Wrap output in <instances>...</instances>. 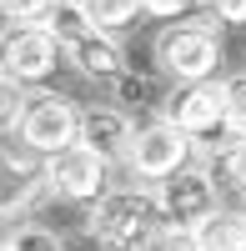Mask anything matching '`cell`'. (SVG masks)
Returning <instances> with one entry per match:
<instances>
[{"instance_id": "6da1fadb", "label": "cell", "mask_w": 246, "mask_h": 251, "mask_svg": "<svg viewBox=\"0 0 246 251\" xmlns=\"http://www.w3.org/2000/svg\"><path fill=\"white\" fill-rule=\"evenodd\" d=\"M156 226H166L161 221V206H156V191H141V186L106 191L86 216V231L111 251H136Z\"/></svg>"}, {"instance_id": "7a4b0ae2", "label": "cell", "mask_w": 246, "mask_h": 251, "mask_svg": "<svg viewBox=\"0 0 246 251\" xmlns=\"http://www.w3.org/2000/svg\"><path fill=\"white\" fill-rule=\"evenodd\" d=\"M10 136L35 156H55L80 141V106L55 91H30L10 121Z\"/></svg>"}, {"instance_id": "3957f363", "label": "cell", "mask_w": 246, "mask_h": 251, "mask_svg": "<svg viewBox=\"0 0 246 251\" xmlns=\"http://www.w3.org/2000/svg\"><path fill=\"white\" fill-rule=\"evenodd\" d=\"M156 60L176 86H196V80H211L221 66V35L206 20H176L156 35Z\"/></svg>"}, {"instance_id": "277c9868", "label": "cell", "mask_w": 246, "mask_h": 251, "mask_svg": "<svg viewBox=\"0 0 246 251\" xmlns=\"http://www.w3.org/2000/svg\"><path fill=\"white\" fill-rule=\"evenodd\" d=\"M191 156H196V141L186 136V131H176L171 121H146V126H136V141H131V156H126V166H131V176L136 181H166V176H176V171H186L191 166Z\"/></svg>"}, {"instance_id": "5b68a950", "label": "cell", "mask_w": 246, "mask_h": 251, "mask_svg": "<svg viewBox=\"0 0 246 251\" xmlns=\"http://www.w3.org/2000/svg\"><path fill=\"white\" fill-rule=\"evenodd\" d=\"M156 206H161V221L176 226V231H196L211 211H221L216 201V176L206 166H186L156 186Z\"/></svg>"}, {"instance_id": "8992f818", "label": "cell", "mask_w": 246, "mask_h": 251, "mask_svg": "<svg viewBox=\"0 0 246 251\" xmlns=\"http://www.w3.org/2000/svg\"><path fill=\"white\" fill-rule=\"evenodd\" d=\"M60 60H66V50L46 25H15L0 35V75L15 86H40Z\"/></svg>"}, {"instance_id": "52a82bcc", "label": "cell", "mask_w": 246, "mask_h": 251, "mask_svg": "<svg viewBox=\"0 0 246 251\" xmlns=\"http://www.w3.org/2000/svg\"><path fill=\"white\" fill-rule=\"evenodd\" d=\"M161 121H171L176 131L196 136H211V131H226V86L221 80H196V86H171L166 106H161Z\"/></svg>"}, {"instance_id": "ba28073f", "label": "cell", "mask_w": 246, "mask_h": 251, "mask_svg": "<svg viewBox=\"0 0 246 251\" xmlns=\"http://www.w3.org/2000/svg\"><path fill=\"white\" fill-rule=\"evenodd\" d=\"M46 186L66 201H80V206H96L100 196L111 191L106 186V161H100L91 146H66V151L46 156Z\"/></svg>"}, {"instance_id": "9c48e42d", "label": "cell", "mask_w": 246, "mask_h": 251, "mask_svg": "<svg viewBox=\"0 0 246 251\" xmlns=\"http://www.w3.org/2000/svg\"><path fill=\"white\" fill-rule=\"evenodd\" d=\"M131 141H136V121L131 111H121V106H86L80 111V146H91V151L100 161H126L131 156Z\"/></svg>"}, {"instance_id": "30bf717a", "label": "cell", "mask_w": 246, "mask_h": 251, "mask_svg": "<svg viewBox=\"0 0 246 251\" xmlns=\"http://www.w3.org/2000/svg\"><path fill=\"white\" fill-rule=\"evenodd\" d=\"M40 186H46V166H35L20 151L0 146V221L30 211L35 196H40Z\"/></svg>"}, {"instance_id": "8fae6325", "label": "cell", "mask_w": 246, "mask_h": 251, "mask_svg": "<svg viewBox=\"0 0 246 251\" xmlns=\"http://www.w3.org/2000/svg\"><path fill=\"white\" fill-rule=\"evenodd\" d=\"M66 60H71L86 80H100V86H111L116 75L131 71V66H126V50H121L116 35H106V30H86L80 40H71V46H66Z\"/></svg>"}, {"instance_id": "7c38bea8", "label": "cell", "mask_w": 246, "mask_h": 251, "mask_svg": "<svg viewBox=\"0 0 246 251\" xmlns=\"http://www.w3.org/2000/svg\"><path fill=\"white\" fill-rule=\"evenodd\" d=\"M196 251H246V211H211L206 221L191 231Z\"/></svg>"}, {"instance_id": "4fadbf2b", "label": "cell", "mask_w": 246, "mask_h": 251, "mask_svg": "<svg viewBox=\"0 0 246 251\" xmlns=\"http://www.w3.org/2000/svg\"><path fill=\"white\" fill-rule=\"evenodd\" d=\"M111 96L116 100H126V106H151V111H161L166 106V86H161L156 75H141V71H126V75H116L111 80Z\"/></svg>"}, {"instance_id": "5bb4252c", "label": "cell", "mask_w": 246, "mask_h": 251, "mask_svg": "<svg viewBox=\"0 0 246 251\" xmlns=\"http://www.w3.org/2000/svg\"><path fill=\"white\" fill-rule=\"evenodd\" d=\"M80 5H86V15H91V25H96V30L116 35V30L136 25V15L146 10V0H80Z\"/></svg>"}, {"instance_id": "9a60e30c", "label": "cell", "mask_w": 246, "mask_h": 251, "mask_svg": "<svg viewBox=\"0 0 246 251\" xmlns=\"http://www.w3.org/2000/svg\"><path fill=\"white\" fill-rule=\"evenodd\" d=\"M46 30L60 40V50H66L71 40H80V35L96 30V25H91V15H86V5H80V0H55L50 15H46Z\"/></svg>"}, {"instance_id": "2e32d148", "label": "cell", "mask_w": 246, "mask_h": 251, "mask_svg": "<svg viewBox=\"0 0 246 251\" xmlns=\"http://www.w3.org/2000/svg\"><path fill=\"white\" fill-rule=\"evenodd\" d=\"M10 251H71V246H66L60 231H50V226H40V221H25V226L10 231Z\"/></svg>"}, {"instance_id": "e0dca14e", "label": "cell", "mask_w": 246, "mask_h": 251, "mask_svg": "<svg viewBox=\"0 0 246 251\" xmlns=\"http://www.w3.org/2000/svg\"><path fill=\"white\" fill-rule=\"evenodd\" d=\"M221 86H226V131L231 141H246V71L226 75Z\"/></svg>"}, {"instance_id": "ac0fdd59", "label": "cell", "mask_w": 246, "mask_h": 251, "mask_svg": "<svg viewBox=\"0 0 246 251\" xmlns=\"http://www.w3.org/2000/svg\"><path fill=\"white\" fill-rule=\"evenodd\" d=\"M136 251H196V241H191V231H176V226H156V231L141 241Z\"/></svg>"}, {"instance_id": "d6986e66", "label": "cell", "mask_w": 246, "mask_h": 251, "mask_svg": "<svg viewBox=\"0 0 246 251\" xmlns=\"http://www.w3.org/2000/svg\"><path fill=\"white\" fill-rule=\"evenodd\" d=\"M221 176L246 196V141H231L226 151H221Z\"/></svg>"}, {"instance_id": "ffe728a7", "label": "cell", "mask_w": 246, "mask_h": 251, "mask_svg": "<svg viewBox=\"0 0 246 251\" xmlns=\"http://www.w3.org/2000/svg\"><path fill=\"white\" fill-rule=\"evenodd\" d=\"M5 5H10L15 25H46V15H50L55 0H5Z\"/></svg>"}, {"instance_id": "44dd1931", "label": "cell", "mask_w": 246, "mask_h": 251, "mask_svg": "<svg viewBox=\"0 0 246 251\" xmlns=\"http://www.w3.org/2000/svg\"><path fill=\"white\" fill-rule=\"evenodd\" d=\"M211 15L221 25H246V0H211Z\"/></svg>"}, {"instance_id": "7402d4cb", "label": "cell", "mask_w": 246, "mask_h": 251, "mask_svg": "<svg viewBox=\"0 0 246 251\" xmlns=\"http://www.w3.org/2000/svg\"><path fill=\"white\" fill-rule=\"evenodd\" d=\"M196 5V0H146V15H156V20H176V15H186Z\"/></svg>"}, {"instance_id": "603a6c76", "label": "cell", "mask_w": 246, "mask_h": 251, "mask_svg": "<svg viewBox=\"0 0 246 251\" xmlns=\"http://www.w3.org/2000/svg\"><path fill=\"white\" fill-rule=\"evenodd\" d=\"M71 251H111V246H100V241H96V236H91V231H86V236H80V241H75V246H71Z\"/></svg>"}, {"instance_id": "cb8c5ba5", "label": "cell", "mask_w": 246, "mask_h": 251, "mask_svg": "<svg viewBox=\"0 0 246 251\" xmlns=\"http://www.w3.org/2000/svg\"><path fill=\"white\" fill-rule=\"evenodd\" d=\"M5 20H10V5H5V0H0V25H5Z\"/></svg>"}, {"instance_id": "d4e9b609", "label": "cell", "mask_w": 246, "mask_h": 251, "mask_svg": "<svg viewBox=\"0 0 246 251\" xmlns=\"http://www.w3.org/2000/svg\"><path fill=\"white\" fill-rule=\"evenodd\" d=\"M0 251H10V241H0Z\"/></svg>"}]
</instances>
